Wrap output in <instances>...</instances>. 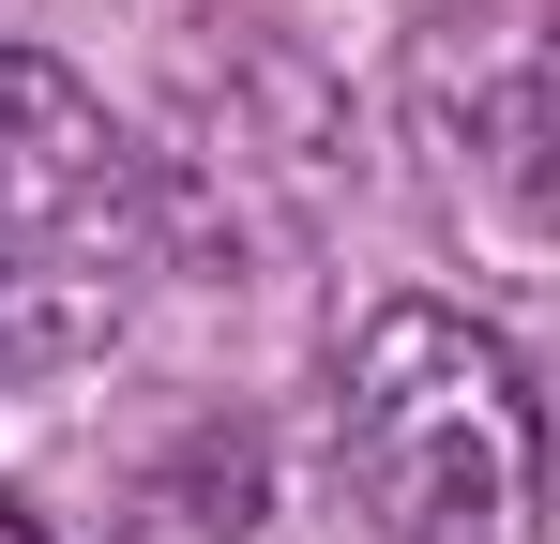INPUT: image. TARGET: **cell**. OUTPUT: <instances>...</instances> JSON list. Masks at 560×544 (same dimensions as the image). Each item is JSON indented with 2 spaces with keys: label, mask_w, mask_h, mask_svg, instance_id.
I'll list each match as a JSON object with an SVG mask.
<instances>
[{
  "label": "cell",
  "mask_w": 560,
  "mask_h": 544,
  "mask_svg": "<svg viewBox=\"0 0 560 544\" xmlns=\"http://www.w3.org/2000/svg\"><path fill=\"white\" fill-rule=\"evenodd\" d=\"M334 453L394 544H485L546 484V409L469 303H378L334 363Z\"/></svg>",
  "instance_id": "1"
},
{
  "label": "cell",
  "mask_w": 560,
  "mask_h": 544,
  "mask_svg": "<svg viewBox=\"0 0 560 544\" xmlns=\"http://www.w3.org/2000/svg\"><path fill=\"white\" fill-rule=\"evenodd\" d=\"M167 258L137 137L31 46H0V378L92 363Z\"/></svg>",
  "instance_id": "2"
},
{
  "label": "cell",
  "mask_w": 560,
  "mask_h": 544,
  "mask_svg": "<svg viewBox=\"0 0 560 544\" xmlns=\"http://www.w3.org/2000/svg\"><path fill=\"white\" fill-rule=\"evenodd\" d=\"M515 167H530V212H546V243H560V91L515 121Z\"/></svg>",
  "instance_id": "3"
},
{
  "label": "cell",
  "mask_w": 560,
  "mask_h": 544,
  "mask_svg": "<svg viewBox=\"0 0 560 544\" xmlns=\"http://www.w3.org/2000/svg\"><path fill=\"white\" fill-rule=\"evenodd\" d=\"M0 544H46V530H31V515H15V499H0Z\"/></svg>",
  "instance_id": "4"
}]
</instances>
